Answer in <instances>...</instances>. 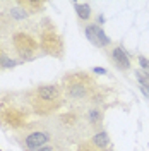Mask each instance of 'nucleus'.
Segmentation results:
<instances>
[{
  "label": "nucleus",
  "mask_w": 149,
  "mask_h": 151,
  "mask_svg": "<svg viewBox=\"0 0 149 151\" xmlns=\"http://www.w3.org/2000/svg\"><path fill=\"white\" fill-rule=\"evenodd\" d=\"M24 101L29 110L39 117H50L65 103L62 88L57 84H39L24 93Z\"/></svg>",
  "instance_id": "nucleus-1"
},
{
  "label": "nucleus",
  "mask_w": 149,
  "mask_h": 151,
  "mask_svg": "<svg viewBox=\"0 0 149 151\" xmlns=\"http://www.w3.org/2000/svg\"><path fill=\"white\" fill-rule=\"evenodd\" d=\"M60 88L64 91L65 100L70 101H94L100 86L96 83L93 72L87 70H74L62 77Z\"/></svg>",
  "instance_id": "nucleus-2"
},
{
  "label": "nucleus",
  "mask_w": 149,
  "mask_h": 151,
  "mask_svg": "<svg viewBox=\"0 0 149 151\" xmlns=\"http://www.w3.org/2000/svg\"><path fill=\"white\" fill-rule=\"evenodd\" d=\"M29 106L19 103L12 93H0V127L9 131H19L29 125Z\"/></svg>",
  "instance_id": "nucleus-3"
},
{
  "label": "nucleus",
  "mask_w": 149,
  "mask_h": 151,
  "mask_svg": "<svg viewBox=\"0 0 149 151\" xmlns=\"http://www.w3.org/2000/svg\"><path fill=\"white\" fill-rule=\"evenodd\" d=\"M38 41H39V48L50 57L55 58H64L65 53V45H64V38L58 33L55 22L52 19L45 17L39 24H38Z\"/></svg>",
  "instance_id": "nucleus-4"
},
{
  "label": "nucleus",
  "mask_w": 149,
  "mask_h": 151,
  "mask_svg": "<svg viewBox=\"0 0 149 151\" xmlns=\"http://www.w3.org/2000/svg\"><path fill=\"white\" fill-rule=\"evenodd\" d=\"M12 48L21 57L22 62L36 58L39 50H41L38 38L34 35H31L29 31H24V29H17L12 33Z\"/></svg>",
  "instance_id": "nucleus-5"
},
{
  "label": "nucleus",
  "mask_w": 149,
  "mask_h": 151,
  "mask_svg": "<svg viewBox=\"0 0 149 151\" xmlns=\"http://www.w3.org/2000/svg\"><path fill=\"white\" fill-rule=\"evenodd\" d=\"M84 35L89 40V43H93L98 48H108L112 45V40L106 36V33L103 31V28L96 22H87L84 26Z\"/></svg>",
  "instance_id": "nucleus-6"
},
{
  "label": "nucleus",
  "mask_w": 149,
  "mask_h": 151,
  "mask_svg": "<svg viewBox=\"0 0 149 151\" xmlns=\"http://www.w3.org/2000/svg\"><path fill=\"white\" fill-rule=\"evenodd\" d=\"M50 134L43 131H33L29 132L28 136L21 141V146H22V151H38L39 148L47 146V142L50 141Z\"/></svg>",
  "instance_id": "nucleus-7"
},
{
  "label": "nucleus",
  "mask_w": 149,
  "mask_h": 151,
  "mask_svg": "<svg viewBox=\"0 0 149 151\" xmlns=\"http://www.w3.org/2000/svg\"><path fill=\"white\" fill-rule=\"evenodd\" d=\"M108 55H110L112 64L117 67L118 70H122V72H129V70H130V58H129L127 52L122 47H113L112 50L108 52Z\"/></svg>",
  "instance_id": "nucleus-8"
},
{
  "label": "nucleus",
  "mask_w": 149,
  "mask_h": 151,
  "mask_svg": "<svg viewBox=\"0 0 149 151\" xmlns=\"http://www.w3.org/2000/svg\"><path fill=\"white\" fill-rule=\"evenodd\" d=\"M16 4L26 14H38L39 10L45 9V2H39V0H17Z\"/></svg>",
  "instance_id": "nucleus-9"
},
{
  "label": "nucleus",
  "mask_w": 149,
  "mask_h": 151,
  "mask_svg": "<svg viewBox=\"0 0 149 151\" xmlns=\"http://www.w3.org/2000/svg\"><path fill=\"white\" fill-rule=\"evenodd\" d=\"M87 122H89V125L93 127L94 131L100 132L101 124H103V112H101V108H98V106L89 108V112H87Z\"/></svg>",
  "instance_id": "nucleus-10"
},
{
  "label": "nucleus",
  "mask_w": 149,
  "mask_h": 151,
  "mask_svg": "<svg viewBox=\"0 0 149 151\" xmlns=\"http://www.w3.org/2000/svg\"><path fill=\"white\" fill-rule=\"evenodd\" d=\"M74 9L77 12L79 22H87L91 19V5L87 2H74Z\"/></svg>",
  "instance_id": "nucleus-11"
},
{
  "label": "nucleus",
  "mask_w": 149,
  "mask_h": 151,
  "mask_svg": "<svg viewBox=\"0 0 149 151\" xmlns=\"http://www.w3.org/2000/svg\"><path fill=\"white\" fill-rule=\"evenodd\" d=\"M58 122L60 125H64L67 129H70V127H75L77 124L81 122V115L77 112H67V113H62L60 117H58Z\"/></svg>",
  "instance_id": "nucleus-12"
},
{
  "label": "nucleus",
  "mask_w": 149,
  "mask_h": 151,
  "mask_svg": "<svg viewBox=\"0 0 149 151\" xmlns=\"http://www.w3.org/2000/svg\"><path fill=\"white\" fill-rule=\"evenodd\" d=\"M91 142L98 150L101 151H106V148L110 146V136L106 131H100V132H94V136L91 137Z\"/></svg>",
  "instance_id": "nucleus-13"
},
{
  "label": "nucleus",
  "mask_w": 149,
  "mask_h": 151,
  "mask_svg": "<svg viewBox=\"0 0 149 151\" xmlns=\"http://www.w3.org/2000/svg\"><path fill=\"white\" fill-rule=\"evenodd\" d=\"M135 77H137V81H139L140 88H146L149 91V72H144L142 69H137V70H135Z\"/></svg>",
  "instance_id": "nucleus-14"
},
{
  "label": "nucleus",
  "mask_w": 149,
  "mask_h": 151,
  "mask_svg": "<svg viewBox=\"0 0 149 151\" xmlns=\"http://www.w3.org/2000/svg\"><path fill=\"white\" fill-rule=\"evenodd\" d=\"M77 151H101V150H98L93 142H91V139H89V141H82L81 142L79 148H77Z\"/></svg>",
  "instance_id": "nucleus-15"
},
{
  "label": "nucleus",
  "mask_w": 149,
  "mask_h": 151,
  "mask_svg": "<svg viewBox=\"0 0 149 151\" xmlns=\"http://www.w3.org/2000/svg\"><path fill=\"white\" fill-rule=\"evenodd\" d=\"M139 65H140V69H142L144 72H149V60L146 58V57L139 55Z\"/></svg>",
  "instance_id": "nucleus-16"
},
{
  "label": "nucleus",
  "mask_w": 149,
  "mask_h": 151,
  "mask_svg": "<svg viewBox=\"0 0 149 151\" xmlns=\"http://www.w3.org/2000/svg\"><path fill=\"white\" fill-rule=\"evenodd\" d=\"M93 74H98V76H106L108 70L103 69V67H93Z\"/></svg>",
  "instance_id": "nucleus-17"
},
{
  "label": "nucleus",
  "mask_w": 149,
  "mask_h": 151,
  "mask_svg": "<svg viewBox=\"0 0 149 151\" xmlns=\"http://www.w3.org/2000/svg\"><path fill=\"white\" fill-rule=\"evenodd\" d=\"M7 57V53H5V50L0 47V69H2V62H4V58Z\"/></svg>",
  "instance_id": "nucleus-18"
},
{
  "label": "nucleus",
  "mask_w": 149,
  "mask_h": 151,
  "mask_svg": "<svg viewBox=\"0 0 149 151\" xmlns=\"http://www.w3.org/2000/svg\"><path fill=\"white\" fill-rule=\"evenodd\" d=\"M38 151H53V146H52V144H47V146H43V148H39Z\"/></svg>",
  "instance_id": "nucleus-19"
},
{
  "label": "nucleus",
  "mask_w": 149,
  "mask_h": 151,
  "mask_svg": "<svg viewBox=\"0 0 149 151\" xmlns=\"http://www.w3.org/2000/svg\"><path fill=\"white\" fill-rule=\"evenodd\" d=\"M53 151H69L67 148H62V146H53Z\"/></svg>",
  "instance_id": "nucleus-20"
},
{
  "label": "nucleus",
  "mask_w": 149,
  "mask_h": 151,
  "mask_svg": "<svg viewBox=\"0 0 149 151\" xmlns=\"http://www.w3.org/2000/svg\"><path fill=\"white\" fill-rule=\"evenodd\" d=\"M0 151H2V150H0Z\"/></svg>",
  "instance_id": "nucleus-21"
}]
</instances>
